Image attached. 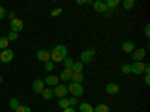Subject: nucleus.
<instances>
[{
	"label": "nucleus",
	"mask_w": 150,
	"mask_h": 112,
	"mask_svg": "<svg viewBox=\"0 0 150 112\" xmlns=\"http://www.w3.org/2000/svg\"><path fill=\"white\" fill-rule=\"evenodd\" d=\"M144 63L143 61H134V64H131V73H135V75H141L144 73Z\"/></svg>",
	"instance_id": "nucleus-6"
},
{
	"label": "nucleus",
	"mask_w": 150,
	"mask_h": 112,
	"mask_svg": "<svg viewBox=\"0 0 150 112\" xmlns=\"http://www.w3.org/2000/svg\"><path fill=\"white\" fill-rule=\"evenodd\" d=\"M53 69H54V63H53L51 60H50V61H47V63H45V70H48V72H51Z\"/></svg>",
	"instance_id": "nucleus-31"
},
{
	"label": "nucleus",
	"mask_w": 150,
	"mask_h": 112,
	"mask_svg": "<svg viewBox=\"0 0 150 112\" xmlns=\"http://www.w3.org/2000/svg\"><path fill=\"white\" fill-rule=\"evenodd\" d=\"M93 112H110V108L107 105H98L93 108Z\"/></svg>",
	"instance_id": "nucleus-24"
},
{
	"label": "nucleus",
	"mask_w": 150,
	"mask_h": 112,
	"mask_svg": "<svg viewBox=\"0 0 150 112\" xmlns=\"http://www.w3.org/2000/svg\"><path fill=\"white\" fill-rule=\"evenodd\" d=\"M71 81H72L74 84H81V82L84 81V75H83V72H72V78H71Z\"/></svg>",
	"instance_id": "nucleus-14"
},
{
	"label": "nucleus",
	"mask_w": 150,
	"mask_h": 112,
	"mask_svg": "<svg viewBox=\"0 0 150 112\" xmlns=\"http://www.w3.org/2000/svg\"><path fill=\"white\" fill-rule=\"evenodd\" d=\"M71 78H72V70H71V69H65V70H62L60 76H59V79H60V81H71Z\"/></svg>",
	"instance_id": "nucleus-15"
},
{
	"label": "nucleus",
	"mask_w": 150,
	"mask_h": 112,
	"mask_svg": "<svg viewBox=\"0 0 150 112\" xmlns=\"http://www.w3.org/2000/svg\"><path fill=\"white\" fill-rule=\"evenodd\" d=\"M50 55L53 63H63V60L68 57V48L65 45H57L50 51Z\"/></svg>",
	"instance_id": "nucleus-1"
},
{
	"label": "nucleus",
	"mask_w": 150,
	"mask_h": 112,
	"mask_svg": "<svg viewBox=\"0 0 150 112\" xmlns=\"http://www.w3.org/2000/svg\"><path fill=\"white\" fill-rule=\"evenodd\" d=\"M93 9H95L96 12H99V14H105V12H108L105 3L101 2V0H98V2H93Z\"/></svg>",
	"instance_id": "nucleus-11"
},
{
	"label": "nucleus",
	"mask_w": 150,
	"mask_h": 112,
	"mask_svg": "<svg viewBox=\"0 0 150 112\" xmlns=\"http://www.w3.org/2000/svg\"><path fill=\"white\" fill-rule=\"evenodd\" d=\"M75 105H78L77 97H71V99H69V106H75Z\"/></svg>",
	"instance_id": "nucleus-32"
},
{
	"label": "nucleus",
	"mask_w": 150,
	"mask_h": 112,
	"mask_svg": "<svg viewBox=\"0 0 150 112\" xmlns=\"http://www.w3.org/2000/svg\"><path fill=\"white\" fill-rule=\"evenodd\" d=\"M63 64H65V69H72L74 58H72V57H66V58L63 60Z\"/></svg>",
	"instance_id": "nucleus-26"
},
{
	"label": "nucleus",
	"mask_w": 150,
	"mask_h": 112,
	"mask_svg": "<svg viewBox=\"0 0 150 112\" xmlns=\"http://www.w3.org/2000/svg\"><path fill=\"white\" fill-rule=\"evenodd\" d=\"M11 112H14V111H11Z\"/></svg>",
	"instance_id": "nucleus-40"
},
{
	"label": "nucleus",
	"mask_w": 150,
	"mask_h": 112,
	"mask_svg": "<svg viewBox=\"0 0 150 112\" xmlns=\"http://www.w3.org/2000/svg\"><path fill=\"white\" fill-rule=\"evenodd\" d=\"M5 17H6V10H5V8H3V6H0V20L5 18Z\"/></svg>",
	"instance_id": "nucleus-34"
},
{
	"label": "nucleus",
	"mask_w": 150,
	"mask_h": 112,
	"mask_svg": "<svg viewBox=\"0 0 150 112\" xmlns=\"http://www.w3.org/2000/svg\"><path fill=\"white\" fill-rule=\"evenodd\" d=\"M122 73H125V75L131 73V64H129V63H125V64H122Z\"/></svg>",
	"instance_id": "nucleus-27"
},
{
	"label": "nucleus",
	"mask_w": 150,
	"mask_h": 112,
	"mask_svg": "<svg viewBox=\"0 0 150 112\" xmlns=\"http://www.w3.org/2000/svg\"><path fill=\"white\" fill-rule=\"evenodd\" d=\"M15 112H32V109H30L29 106H26V105H20Z\"/></svg>",
	"instance_id": "nucleus-29"
},
{
	"label": "nucleus",
	"mask_w": 150,
	"mask_h": 112,
	"mask_svg": "<svg viewBox=\"0 0 150 112\" xmlns=\"http://www.w3.org/2000/svg\"><path fill=\"white\" fill-rule=\"evenodd\" d=\"M95 49L93 48H89V49H84V51L80 54V61L83 64H89L93 61V57H95Z\"/></svg>",
	"instance_id": "nucleus-2"
},
{
	"label": "nucleus",
	"mask_w": 150,
	"mask_h": 112,
	"mask_svg": "<svg viewBox=\"0 0 150 112\" xmlns=\"http://www.w3.org/2000/svg\"><path fill=\"white\" fill-rule=\"evenodd\" d=\"M78 109H80V112H93V106L90 103H87V102L80 103L78 105Z\"/></svg>",
	"instance_id": "nucleus-17"
},
{
	"label": "nucleus",
	"mask_w": 150,
	"mask_h": 112,
	"mask_svg": "<svg viewBox=\"0 0 150 112\" xmlns=\"http://www.w3.org/2000/svg\"><path fill=\"white\" fill-rule=\"evenodd\" d=\"M36 58L39 60V61L47 63V61L51 60V55H50V51H47V49H39V51L36 52Z\"/></svg>",
	"instance_id": "nucleus-9"
},
{
	"label": "nucleus",
	"mask_w": 150,
	"mask_h": 112,
	"mask_svg": "<svg viewBox=\"0 0 150 112\" xmlns=\"http://www.w3.org/2000/svg\"><path fill=\"white\" fill-rule=\"evenodd\" d=\"M9 46V41L6 36H0V49H6Z\"/></svg>",
	"instance_id": "nucleus-23"
},
{
	"label": "nucleus",
	"mask_w": 150,
	"mask_h": 112,
	"mask_svg": "<svg viewBox=\"0 0 150 112\" xmlns=\"http://www.w3.org/2000/svg\"><path fill=\"white\" fill-rule=\"evenodd\" d=\"M83 67L84 64L81 63V61H74V64H72V72H83Z\"/></svg>",
	"instance_id": "nucleus-22"
},
{
	"label": "nucleus",
	"mask_w": 150,
	"mask_h": 112,
	"mask_svg": "<svg viewBox=\"0 0 150 112\" xmlns=\"http://www.w3.org/2000/svg\"><path fill=\"white\" fill-rule=\"evenodd\" d=\"M53 94H54V96H57L59 99L65 97V96L68 94V87H66V85H63V84L56 85V88L53 90Z\"/></svg>",
	"instance_id": "nucleus-5"
},
{
	"label": "nucleus",
	"mask_w": 150,
	"mask_h": 112,
	"mask_svg": "<svg viewBox=\"0 0 150 112\" xmlns=\"http://www.w3.org/2000/svg\"><path fill=\"white\" fill-rule=\"evenodd\" d=\"M119 90H120L119 85L114 84V82H110V84H107V87H105V93H107V94H111V96H112V94H117Z\"/></svg>",
	"instance_id": "nucleus-13"
},
{
	"label": "nucleus",
	"mask_w": 150,
	"mask_h": 112,
	"mask_svg": "<svg viewBox=\"0 0 150 112\" xmlns=\"http://www.w3.org/2000/svg\"><path fill=\"white\" fill-rule=\"evenodd\" d=\"M122 49H123V52H126V54H132V51L135 49V45H134V42H125L122 45Z\"/></svg>",
	"instance_id": "nucleus-16"
},
{
	"label": "nucleus",
	"mask_w": 150,
	"mask_h": 112,
	"mask_svg": "<svg viewBox=\"0 0 150 112\" xmlns=\"http://www.w3.org/2000/svg\"><path fill=\"white\" fill-rule=\"evenodd\" d=\"M105 6H107V9L108 10H111V9H114V8H117L119 6V0H105Z\"/></svg>",
	"instance_id": "nucleus-18"
},
{
	"label": "nucleus",
	"mask_w": 150,
	"mask_h": 112,
	"mask_svg": "<svg viewBox=\"0 0 150 112\" xmlns=\"http://www.w3.org/2000/svg\"><path fill=\"white\" fill-rule=\"evenodd\" d=\"M59 108H62V109H66V108H71L69 106V99H66V97H62V99H59Z\"/></svg>",
	"instance_id": "nucleus-20"
},
{
	"label": "nucleus",
	"mask_w": 150,
	"mask_h": 112,
	"mask_svg": "<svg viewBox=\"0 0 150 112\" xmlns=\"http://www.w3.org/2000/svg\"><path fill=\"white\" fill-rule=\"evenodd\" d=\"M20 105H21V103L18 102V99H15V97H12L11 100H9V108H11V111H14V112L18 109Z\"/></svg>",
	"instance_id": "nucleus-19"
},
{
	"label": "nucleus",
	"mask_w": 150,
	"mask_h": 112,
	"mask_svg": "<svg viewBox=\"0 0 150 112\" xmlns=\"http://www.w3.org/2000/svg\"><path fill=\"white\" fill-rule=\"evenodd\" d=\"M9 20H15V12H9Z\"/></svg>",
	"instance_id": "nucleus-36"
},
{
	"label": "nucleus",
	"mask_w": 150,
	"mask_h": 112,
	"mask_svg": "<svg viewBox=\"0 0 150 112\" xmlns=\"http://www.w3.org/2000/svg\"><path fill=\"white\" fill-rule=\"evenodd\" d=\"M12 60H14V51H12V49L6 48V49L0 51V61H2V63H11Z\"/></svg>",
	"instance_id": "nucleus-3"
},
{
	"label": "nucleus",
	"mask_w": 150,
	"mask_h": 112,
	"mask_svg": "<svg viewBox=\"0 0 150 112\" xmlns=\"http://www.w3.org/2000/svg\"><path fill=\"white\" fill-rule=\"evenodd\" d=\"M59 82H60V79H59V76H56V75H48V76L45 78V81H44V84H47L50 87H56V85H59Z\"/></svg>",
	"instance_id": "nucleus-10"
},
{
	"label": "nucleus",
	"mask_w": 150,
	"mask_h": 112,
	"mask_svg": "<svg viewBox=\"0 0 150 112\" xmlns=\"http://www.w3.org/2000/svg\"><path fill=\"white\" fill-rule=\"evenodd\" d=\"M146 57V49L144 48H135L132 51V60L135 61H143Z\"/></svg>",
	"instance_id": "nucleus-7"
},
{
	"label": "nucleus",
	"mask_w": 150,
	"mask_h": 112,
	"mask_svg": "<svg viewBox=\"0 0 150 112\" xmlns=\"http://www.w3.org/2000/svg\"><path fill=\"white\" fill-rule=\"evenodd\" d=\"M63 112H75V109L74 108H66V109H63Z\"/></svg>",
	"instance_id": "nucleus-37"
},
{
	"label": "nucleus",
	"mask_w": 150,
	"mask_h": 112,
	"mask_svg": "<svg viewBox=\"0 0 150 112\" xmlns=\"http://www.w3.org/2000/svg\"><path fill=\"white\" fill-rule=\"evenodd\" d=\"M144 84H146V85H150V73H149V75H146V78H144Z\"/></svg>",
	"instance_id": "nucleus-35"
},
{
	"label": "nucleus",
	"mask_w": 150,
	"mask_h": 112,
	"mask_svg": "<svg viewBox=\"0 0 150 112\" xmlns=\"http://www.w3.org/2000/svg\"><path fill=\"white\" fill-rule=\"evenodd\" d=\"M68 91L74 96V97H78V96H83V93H84V88H83V85L81 84H69V87H68Z\"/></svg>",
	"instance_id": "nucleus-4"
},
{
	"label": "nucleus",
	"mask_w": 150,
	"mask_h": 112,
	"mask_svg": "<svg viewBox=\"0 0 150 112\" xmlns=\"http://www.w3.org/2000/svg\"><path fill=\"white\" fill-rule=\"evenodd\" d=\"M144 34H146V37H150V26L149 24H146V27H144Z\"/></svg>",
	"instance_id": "nucleus-33"
},
{
	"label": "nucleus",
	"mask_w": 150,
	"mask_h": 112,
	"mask_svg": "<svg viewBox=\"0 0 150 112\" xmlns=\"http://www.w3.org/2000/svg\"><path fill=\"white\" fill-rule=\"evenodd\" d=\"M77 5H84V0H77Z\"/></svg>",
	"instance_id": "nucleus-38"
},
{
	"label": "nucleus",
	"mask_w": 150,
	"mask_h": 112,
	"mask_svg": "<svg viewBox=\"0 0 150 112\" xmlns=\"http://www.w3.org/2000/svg\"><path fill=\"white\" fill-rule=\"evenodd\" d=\"M18 39V33H15V32H11L9 34H8V41H11V42H15Z\"/></svg>",
	"instance_id": "nucleus-28"
},
{
	"label": "nucleus",
	"mask_w": 150,
	"mask_h": 112,
	"mask_svg": "<svg viewBox=\"0 0 150 112\" xmlns=\"http://www.w3.org/2000/svg\"><path fill=\"white\" fill-rule=\"evenodd\" d=\"M2 81H3V76H0V84H2Z\"/></svg>",
	"instance_id": "nucleus-39"
},
{
	"label": "nucleus",
	"mask_w": 150,
	"mask_h": 112,
	"mask_svg": "<svg viewBox=\"0 0 150 112\" xmlns=\"http://www.w3.org/2000/svg\"><path fill=\"white\" fill-rule=\"evenodd\" d=\"M62 12H63V9H62V8H56V9L51 10V14H50V15H51V17H59Z\"/></svg>",
	"instance_id": "nucleus-30"
},
{
	"label": "nucleus",
	"mask_w": 150,
	"mask_h": 112,
	"mask_svg": "<svg viewBox=\"0 0 150 112\" xmlns=\"http://www.w3.org/2000/svg\"><path fill=\"white\" fill-rule=\"evenodd\" d=\"M44 88H45V84H44V81L42 79H35L33 81V91L35 93H42L44 91Z\"/></svg>",
	"instance_id": "nucleus-12"
},
{
	"label": "nucleus",
	"mask_w": 150,
	"mask_h": 112,
	"mask_svg": "<svg viewBox=\"0 0 150 112\" xmlns=\"http://www.w3.org/2000/svg\"><path fill=\"white\" fill-rule=\"evenodd\" d=\"M122 5H123V8L126 9V10H131V9L135 6V2H134V0H125Z\"/></svg>",
	"instance_id": "nucleus-25"
},
{
	"label": "nucleus",
	"mask_w": 150,
	"mask_h": 112,
	"mask_svg": "<svg viewBox=\"0 0 150 112\" xmlns=\"http://www.w3.org/2000/svg\"><path fill=\"white\" fill-rule=\"evenodd\" d=\"M41 94H42V97L45 99V100H50V99H53V96H54L51 88H44V91Z\"/></svg>",
	"instance_id": "nucleus-21"
},
{
	"label": "nucleus",
	"mask_w": 150,
	"mask_h": 112,
	"mask_svg": "<svg viewBox=\"0 0 150 112\" xmlns=\"http://www.w3.org/2000/svg\"><path fill=\"white\" fill-rule=\"evenodd\" d=\"M23 29H24V22H23L21 20L15 18V20H12V21H11V32L18 33V32H21Z\"/></svg>",
	"instance_id": "nucleus-8"
}]
</instances>
